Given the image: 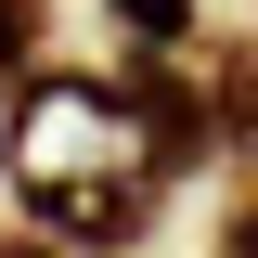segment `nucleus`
<instances>
[{
  "mask_svg": "<svg viewBox=\"0 0 258 258\" xmlns=\"http://www.w3.org/2000/svg\"><path fill=\"white\" fill-rule=\"evenodd\" d=\"M0 181H13L26 232H52V245H78V258H129L155 232V207H168V168H155V142H142V116H129L116 64H103V78L39 64V91L0 103Z\"/></svg>",
  "mask_w": 258,
  "mask_h": 258,
  "instance_id": "1",
  "label": "nucleus"
},
{
  "mask_svg": "<svg viewBox=\"0 0 258 258\" xmlns=\"http://www.w3.org/2000/svg\"><path fill=\"white\" fill-rule=\"evenodd\" d=\"M116 91H129V116H142V142H155V168H168V181H194V168L220 155V103H207V78H194L181 52H155V39H129Z\"/></svg>",
  "mask_w": 258,
  "mask_h": 258,
  "instance_id": "2",
  "label": "nucleus"
},
{
  "mask_svg": "<svg viewBox=\"0 0 258 258\" xmlns=\"http://www.w3.org/2000/svg\"><path fill=\"white\" fill-rule=\"evenodd\" d=\"M207 103H220V155L258 168V39H220L207 52Z\"/></svg>",
  "mask_w": 258,
  "mask_h": 258,
  "instance_id": "3",
  "label": "nucleus"
},
{
  "mask_svg": "<svg viewBox=\"0 0 258 258\" xmlns=\"http://www.w3.org/2000/svg\"><path fill=\"white\" fill-rule=\"evenodd\" d=\"M39 64H52V0H0V103H26Z\"/></svg>",
  "mask_w": 258,
  "mask_h": 258,
  "instance_id": "4",
  "label": "nucleus"
},
{
  "mask_svg": "<svg viewBox=\"0 0 258 258\" xmlns=\"http://www.w3.org/2000/svg\"><path fill=\"white\" fill-rule=\"evenodd\" d=\"M103 13H116L129 39H155V52H181V39L207 26V0H103Z\"/></svg>",
  "mask_w": 258,
  "mask_h": 258,
  "instance_id": "5",
  "label": "nucleus"
},
{
  "mask_svg": "<svg viewBox=\"0 0 258 258\" xmlns=\"http://www.w3.org/2000/svg\"><path fill=\"white\" fill-rule=\"evenodd\" d=\"M220 258H258V194H245V207L220 220Z\"/></svg>",
  "mask_w": 258,
  "mask_h": 258,
  "instance_id": "6",
  "label": "nucleus"
},
{
  "mask_svg": "<svg viewBox=\"0 0 258 258\" xmlns=\"http://www.w3.org/2000/svg\"><path fill=\"white\" fill-rule=\"evenodd\" d=\"M0 258H78V245H52V232H0Z\"/></svg>",
  "mask_w": 258,
  "mask_h": 258,
  "instance_id": "7",
  "label": "nucleus"
}]
</instances>
